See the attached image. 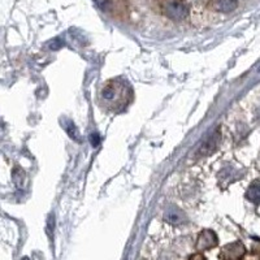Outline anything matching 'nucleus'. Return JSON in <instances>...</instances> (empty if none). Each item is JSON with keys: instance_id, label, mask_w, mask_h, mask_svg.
<instances>
[{"instance_id": "nucleus-1", "label": "nucleus", "mask_w": 260, "mask_h": 260, "mask_svg": "<svg viewBox=\"0 0 260 260\" xmlns=\"http://www.w3.org/2000/svg\"><path fill=\"white\" fill-rule=\"evenodd\" d=\"M102 99L111 107H121L128 102V86L113 79L103 86Z\"/></svg>"}, {"instance_id": "nucleus-2", "label": "nucleus", "mask_w": 260, "mask_h": 260, "mask_svg": "<svg viewBox=\"0 0 260 260\" xmlns=\"http://www.w3.org/2000/svg\"><path fill=\"white\" fill-rule=\"evenodd\" d=\"M165 16L173 21H182L190 13L189 5L184 0H167L163 5Z\"/></svg>"}, {"instance_id": "nucleus-3", "label": "nucleus", "mask_w": 260, "mask_h": 260, "mask_svg": "<svg viewBox=\"0 0 260 260\" xmlns=\"http://www.w3.org/2000/svg\"><path fill=\"white\" fill-rule=\"evenodd\" d=\"M246 254V249L241 242H233V244L225 245L221 249L220 259L221 260H242Z\"/></svg>"}, {"instance_id": "nucleus-4", "label": "nucleus", "mask_w": 260, "mask_h": 260, "mask_svg": "<svg viewBox=\"0 0 260 260\" xmlns=\"http://www.w3.org/2000/svg\"><path fill=\"white\" fill-rule=\"evenodd\" d=\"M218 236L214 231H203L197 240V249L199 251H207L218 246Z\"/></svg>"}, {"instance_id": "nucleus-5", "label": "nucleus", "mask_w": 260, "mask_h": 260, "mask_svg": "<svg viewBox=\"0 0 260 260\" xmlns=\"http://www.w3.org/2000/svg\"><path fill=\"white\" fill-rule=\"evenodd\" d=\"M220 139H221V134L219 130L214 133V134L207 139V141L204 142L202 147L199 148V151H198V155H201V156H208V155L214 154L216 151V148H218L219 143H220Z\"/></svg>"}, {"instance_id": "nucleus-6", "label": "nucleus", "mask_w": 260, "mask_h": 260, "mask_svg": "<svg viewBox=\"0 0 260 260\" xmlns=\"http://www.w3.org/2000/svg\"><path fill=\"white\" fill-rule=\"evenodd\" d=\"M164 220L172 225H180L186 223V215L176 207L168 208L164 214Z\"/></svg>"}, {"instance_id": "nucleus-7", "label": "nucleus", "mask_w": 260, "mask_h": 260, "mask_svg": "<svg viewBox=\"0 0 260 260\" xmlns=\"http://www.w3.org/2000/svg\"><path fill=\"white\" fill-rule=\"evenodd\" d=\"M238 0H216L214 3V8L223 13H231L237 9Z\"/></svg>"}, {"instance_id": "nucleus-8", "label": "nucleus", "mask_w": 260, "mask_h": 260, "mask_svg": "<svg viewBox=\"0 0 260 260\" xmlns=\"http://www.w3.org/2000/svg\"><path fill=\"white\" fill-rule=\"evenodd\" d=\"M246 198L255 204L260 203V182H254L246 193Z\"/></svg>"}, {"instance_id": "nucleus-9", "label": "nucleus", "mask_w": 260, "mask_h": 260, "mask_svg": "<svg viewBox=\"0 0 260 260\" xmlns=\"http://www.w3.org/2000/svg\"><path fill=\"white\" fill-rule=\"evenodd\" d=\"M95 3L99 7V9H102L106 13H111V12L115 10L117 0H95Z\"/></svg>"}, {"instance_id": "nucleus-10", "label": "nucleus", "mask_w": 260, "mask_h": 260, "mask_svg": "<svg viewBox=\"0 0 260 260\" xmlns=\"http://www.w3.org/2000/svg\"><path fill=\"white\" fill-rule=\"evenodd\" d=\"M12 178H13V182L16 185L17 188L21 189L25 184V178H26V175H25V172L22 171L21 168H14L13 172H12Z\"/></svg>"}, {"instance_id": "nucleus-11", "label": "nucleus", "mask_w": 260, "mask_h": 260, "mask_svg": "<svg viewBox=\"0 0 260 260\" xmlns=\"http://www.w3.org/2000/svg\"><path fill=\"white\" fill-rule=\"evenodd\" d=\"M65 130H66V133H68V135H69L70 138L74 139V141H78V142L81 141V135H79V133H78V129H77V126L74 125L72 121L66 122Z\"/></svg>"}, {"instance_id": "nucleus-12", "label": "nucleus", "mask_w": 260, "mask_h": 260, "mask_svg": "<svg viewBox=\"0 0 260 260\" xmlns=\"http://www.w3.org/2000/svg\"><path fill=\"white\" fill-rule=\"evenodd\" d=\"M55 231V216L53 215H49L48 221H47V233L51 236Z\"/></svg>"}, {"instance_id": "nucleus-13", "label": "nucleus", "mask_w": 260, "mask_h": 260, "mask_svg": "<svg viewBox=\"0 0 260 260\" xmlns=\"http://www.w3.org/2000/svg\"><path fill=\"white\" fill-rule=\"evenodd\" d=\"M189 260H207V259H206V257H204L202 253H197V254H193V255L189 258Z\"/></svg>"}, {"instance_id": "nucleus-14", "label": "nucleus", "mask_w": 260, "mask_h": 260, "mask_svg": "<svg viewBox=\"0 0 260 260\" xmlns=\"http://www.w3.org/2000/svg\"><path fill=\"white\" fill-rule=\"evenodd\" d=\"M90 141H91V145L94 146V147H96V146L99 145V142H100V139H99V135L98 134H92L91 137H90Z\"/></svg>"}, {"instance_id": "nucleus-15", "label": "nucleus", "mask_w": 260, "mask_h": 260, "mask_svg": "<svg viewBox=\"0 0 260 260\" xmlns=\"http://www.w3.org/2000/svg\"><path fill=\"white\" fill-rule=\"evenodd\" d=\"M22 260H30V259H29V258H23Z\"/></svg>"}]
</instances>
